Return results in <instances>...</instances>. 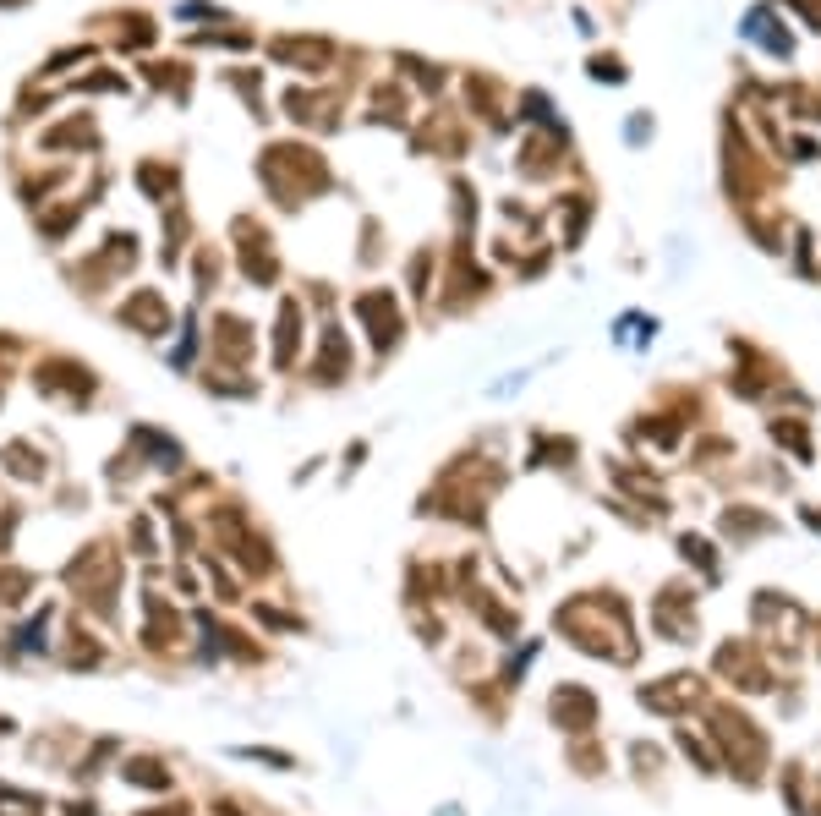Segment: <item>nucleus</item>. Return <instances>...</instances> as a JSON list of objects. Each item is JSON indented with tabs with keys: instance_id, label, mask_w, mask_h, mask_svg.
<instances>
[{
	"instance_id": "1",
	"label": "nucleus",
	"mask_w": 821,
	"mask_h": 816,
	"mask_svg": "<svg viewBox=\"0 0 821 816\" xmlns=\"http://www.w3.org/2000/svg\"><path fill=\"white\" fill-rule=\"evenodd\" d=\"M554 718H564V723H591V702H586V691H564V707H554Z\"/></svg>"
},
{
	"instance_id": "2",
	"label": "nucleus",
	"mask_w": 821,
	"mask_h": 816,
	"mask_svg": "<svg viewBox=\"0 0 821 816\" xmlns=\"http://www.w3.org/2000/svg\"><path fill=\"white\" fill-rule=\"evenodd\" d=\"M126 778H131V784H149V789H170V773H165V767H154V762H131V767H126Z\"/></svg>"
}]
</instances>
